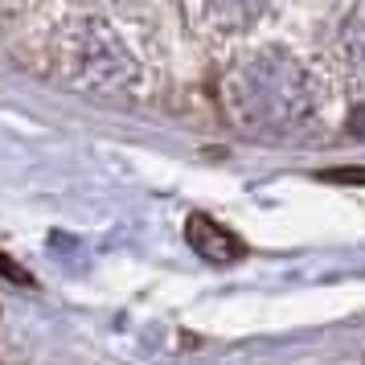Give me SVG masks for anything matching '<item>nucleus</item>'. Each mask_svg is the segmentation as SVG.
<instances>
[{"instance_id":"obj_4","label":"nucleus","mask_w":365,"mask_h":365,"mask_svg":"<svg viewBox=\"0 0 365 365\" xmlns=\"http://www.w3.org/2000/svg\"><path fill=\"white\" fill-rule=\"evenodd\" d=\"M320 177L324 181H336V185H365V168H329Z\"/></svg>"},{"instance_id":"obj_1","label":"nucleus","mask_w":365,"mask_h":365,"mask_svg":"<svg viewBox=\"0 0 365 365\" xmlns=\"http://www.w3.org/2000/svg\"><path fill=\"white\" fill-rule=\"evenodd\" d=\"M226 103L247 128H287L312 107V86L287 53H255L226 78Z\"/></svg>"},{"instance_id":"obj_2","label":"nucleus","mask_w":365,"mask_h":365,"mask_svg":"<svg viewBox=\"0 0 365 365\" xmlns=\"http://www.w3.org/2000/svg\"><path fill=\"white\" fill-rule=\"evenodd\" d=\"M185 238H189V247L197 250L205 263H214V267L238 263V259L247 255V242H242L234 230L217 226L210 214H189V222H185Z\"/></svg>"},{"instance_id":"obj_6","label":"nucleus","mask_w":365,"mask_h":365,"mask_svg":"<svg viewBox=\"0 0 365 365\" xmlns=\"http://www.w3.org/2000/svg\"><path fill=\"white\" fill-rule=\"evenodd\" d=\"M345 128H349L353 135H365V103L357 107V111H353V115H349V123H345Z\"/></svg>"},{"instance_id":"obj_5","label":"nucleus","mask_w":365,"mask_h":365,"mask_svg":"<svg viewBox=\"0 0 365 365\" xmlns=\"http://www.w3.org/2000/svg\"><path fill=\"white\" fill-rule=\"evenodd\" d=\"M0 279H13V283H34V275L25 271V267H17L9 255H0Z\"/></svg>"},{"instance_id":"obj_3","label":"nucleus","mask_w":365,"mask_h":365,"mask_svg":"<svg viewBox=\"0 0 365 365\" xmlns=\"http://www.w3.org/2000/svg\"><path fill=\"white\" fill-rule=\"evenodd\" d=\"M345 50H349V58H353V66L365 70V9H361V13H353V21H349Z\"/></svg>"}]
</instances>
